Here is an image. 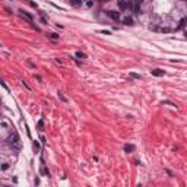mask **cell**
<instances>
[{
	"label": "cell",
	"mask_w": 187,
	"mask_h": 187,
	"mask_svg": "<svg viewBox=\"0 0 187 187\" xmlns=\"http://www.w3.org/2000/svg\"><path fill=\"white\" fill-rule=\"evenodd\" d=\"M108 16L111 19H114V21H118L120 19V13L116 12V10H108Z\"/></svg>",
	"instance_id": "cell-1"
},
{
	"label": "cell",
	"mask_w": 187,
	"mask_h": 187,
	"mask_svg": "<svg viewBox=\"0 0 187 187\" xmlns=\"http://www.w3.org/2000/svg\"><path fill=\"white\" fill-rule=\"evenodd\" d=\"M21 16H22V18H23L25 21H28V22H32V16L29 15V13H26V12H23V10H22V12H21Z\"/></svg>",
	"instance_id": "cell-2"
},
{
	"label": "cell",
	"mask_w": 187,
	"mask_h": 187,
	"mask_svg": "<svg viewBox=\"0 0 187 187\" xmlns=\"http://www.w3.org/2000/svg\"><path fill=\"white\" fill-rule=\"evenodd\" d=\"M118 7H120L121 10H124V9L129 7V4H127V1H124V0H118Z\"/></svg>",
	"instance_id": "cell-3"
},
{
	"label": "cell",
	"mask_w": 187,
	"mask_h": 187,
	"mask_svg": "<svg viewBox=\"0 0 187 187\" xmlns=\"http://www.w3.org/2000/svg\"><path fill=\"white\" fill-rule=\"evenodd\" d=\"M164 70H159V69H155V70H152V75L154 76H164Z\"/></svg>",
	"instance_id": "cell-4"
},
{
	"label": "cell",
	"mask_w": 187,
	"mask_h": 187,
	"mask_svg": "<svg viewBox=\"0 0 187 187\" xmlns=\"http://www.w3.org/2000/svg\"><path fill=\"white\" fill-rule=\"evenodd\" d=\"M123 22H124V25H133V19L129 18V16H126L124 19H123Z\"/></svg>",
	"instance_id": "cell-5"
},
{
	"label": "cell",
	"mask_w": 187,
	"mask_h": 187,
	"mask_svg": "<svg viewBox=\"0 0 187 187\" xmlns=\"http://www.w3.org/2000/svg\"><path fill=\"white\" fill-rule=\"evenodd\" d=\"M186 25H187V18H183V19L180 21V23H178V26H177V28H184Z\"/></svg>",
	"instance_id": "cell-6"
},
{
	"label": "cell",
	"mask_w": 187,
	"mask_h": 187,
	"mask_svg": "<svg viewBox=\"0 0 187 187\" xmlns=\"http://www.w3.org/2000/svg\"><path fill=\"white\" fill-rule=\"evenodd\" d=\"M124 151L126 152H133L135 151V146L133 145H124Z\"/></svg>",
	"instance_id": "cell-7"
},
{
	"label": "cell",
	"mask_w": 187,
	"mask_h": 187,
	"mask_svg": "<svg viewBox=\"0 0 187 187\" xmlns=\"http://www.w3.org/2000/svg\"><path fill=\"white\" fill-rule=\"evenodd\" d=\"M70 3H72L73 6H80V4H82V0H70Z\"/></svg>",
	"instance_id": "cell-8"
},
{
	"label": "cell",
	"mask_w": 187,
	"mask_h": 187,
	"mask_svg": "<svg viewBox=\"0 0 187 187\" xmlns=\"http://www.w3.org/2000/svg\"><path fill=\"white\" fill-rule=\"evenodd\" d=\"M76 57H78V59H85L86 56H85V53H82V51H78V53H76Z\"/></svg>",
	"instance_id": "cell-9"
},
{
	"label": "cell",
	"mask_w": 187,
	"mask_h": 187,
	"mask_svg": "<svg viewBox=\"0 0 187 187\" xmlns=\"http://www.w3.org/2000/svg\"><path fill=\"white\" fill-rule=\"evenodd\" d=\"M48 37H50L51 40H59V34H50Z\"/></svg>",
	"instance_id": "cell-10"
},
{
	"label": "cell",
	"mask_w": 187,
	"mask_h": 187,
	"mask_svg": "<svg viewBox=\"0 0 187 187\" xmlns=\"http://www.w3.org/2000/svg\"><path fill=\"white\" fill-rule=\"evenodd\" d=\"M130 78H133V79H140V75H138V73H130Z\"/></svg>",
	"instance_id": "cell-11"
},
{
	"label": "cell",
	"mask_w": 187,
	"mask_h": 187,
	"mask_svg": "<svg viewBox=\"0 0 187 187\" xmlns=\"http://www.w3.org/2000/svg\"><path fill=\"white\" fill-rule=\"evenodd\" d=\"M59 98H60V99H62L63 102H66V101H67V99H66V98H64V95H63L62 92H59Z\"/></svg>",
	"instance_id": "cell-12"
},
{
	"label": "cell",
	"mask_w": 187,
	"mask_h": 187,
	"mask_svg": "<svg viewBox=\"0 0 187 187\" xmlns=\"http://www.w3.org/2000/svg\"><path fill=\"white\" fill-rule=\"evenodd\" d=\"M43 126H44V120H40L38 121V129H43Z\"/></svg>",
	"instance_id": "cell-13"
},
{
	"label": "cell",
	"mask_w": 187,
	"mask_h": 187,
	"mask_svg": "<svg viewBox=\"0 0 187 187\" xmlns=\"http://www.w3.org/2000/svg\"><path fill=\"white\" fill-rule=\"evenodd\" d=\"M1 126H3V127H7V126H9V123H7L6 120H1Z\"/></svg>",
	"instance_id": "cell-14"
},
{
	"label": "cell",
	"mask_w": 187,
	"mask_h": 187,
	"mask_svg": "<svg viewBox=\"0 0 187 187\" xmlns=\"http://www.w3.org/2000/svg\"><path fill=\"white\" fill-rule=\"evenodd\" d=\"M86 6L91 7V6H92V0H88V1H86Z\"/></svg>",
	"instance_id": "cell-15"
},
{
	"label": "cell",
	"mask_w": 187,
	"mask_h": 187,
	"mask_svg": "<svg viewBox=\"0 0 187 187\" xmlns=\"http://www.w3.org/2000/svg\"><path fill=\"white\" fill-rule=\"evenodd\" d=\"M7 168H9V165H7V164H3V165H1V170H7Z\"/></svg>",
	"instance_id": "cell-16"
},
{
	"label": "cell",
	"mask_w": 187,
	"mask_h": 187,
	"mask_svg": "<svg viewBox=\"0 0 187 187\" xmlns=\"http://www.w3.org/2000/svg\"><path fill=\"white\" fill-rule=\"evenodd\" d=\"M186 38H187V32H186Z\"/></svg>",
	"instance_id": "cell-17"
},
{
	"label": "cell",
	"mask_w": 187,
	"mask_h": 187,
	"mask_svg": "<svg viewBox=\"0 0 187 187\" xmlns=\"http://www.w3.org/2000/svg\"><path fill=\"white\" fill-rule=\"evenodd\" d=\"M139 1H142V0H139Z\"/></svg>",
	"instance_id": "cell-18"
}]
</instances>
